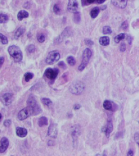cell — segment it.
I'll use <instances>...</instances> for the list:
<instances>
[{
  "label": "cell",
  "mask_w": 139,
  "mask_h": 156,
  "mask_svg": "<svg viewBox=\"0 0 139 156\" xmlns=\"http://www.w3.org/2000/svg\"><path fill=\"white\" fill-rule=\"evenodd\" d=\"M120 49L121 52H124L126 50V45L125 43H121L120 47Z\"/></svg>",
  "instance_id": "f35d334b"
},
{
  "label": "cell",
  "mask_w": 139,
  "mask_h": 156,
  "mask_svg": "<svg viewBox=\"0 0 139 156\" xmlns=\"http://www.w3.org/2000/svg\"><path fill=\"white\" fill-rule=\"evenodd\" d=\"M25 28L23 26H20L18 28L15 33L14 37L16 40H18L21 36L24 34L25 31Z\"/></svg>",
  "instance_id": "e0dca14e"
},
{
  "label": "cell",
  "mask_w": 139,
  "mask_h": 156,
  "mask_svg": "<svg viewBox=\"0 0 139 156\" xmlns=\"http://www.w3.org/2000/svg\"><path fill=\"white\" fill-rule=\"evenodd\" d=\"M9 20V17L7 15L4 13H0V24L5 23Z\"/></svg>",
  "instance_id": "f1b7e54d"
},
{
  "label": "cell",
  "mask_w": 139,
  "mask_h": 156,
  "mask_svg": "<svg viewBox=\"0 0 139 156\" xmlns=\"http://www.w3.org/2000/svg\"><path fill=\"white\" fill-rule=\"evenodd\" d=\"M84 42L85 44L88 46H91L94 45V42L91 39L88 38L84 39Z\"/></svg>",
  "instance_id": "836d02e7"
},
{
  "label": "cell",
  "mask_w": 139,
  "mask_h": 156,
  "mask_svg": "<svg viewBox=\"0 0 139 156\" xmlns=\"http://www.w3.org/2000/svg\"><path fill=\"white\" fill-rule=\"evenodd\" d=\"M71 29H70V27H67L63 31L59 37H58V38L57 39L58 41L59 42H61L63 41L64 38L68 37L69 36L71 35Z\"/></svg>",
  "instance_id": "5bb4252c"
},
{
  "label": "cell",
  "mask_w": 139,
  "mask_h": 156,
  "mask_svg": "<svg viewBox=\"0 0 139 156\" xmlns=\"http://www.w3.org/2000/svg\"><path fill=\"white\" fill-rule=\"evenodd\" d=\"M67 8L70 12L74 13L78 12V4L77 0H69Z\"/></svg>",
  "instance_id": "8fae6325"
},
{
  "label": "cell",
  "mask_w": 139,
  "mask_h": 156,
  "mask_svg": "<svg viewBox=\"0 0 139 156\" xmlns=\"http://www.w3.org/2000/svg\"><path fill=\"white\" fill-rule=\"evenodd\" d=\"M58 65L59 67L62 68L63 69H64V70L66 69V65L64 61H62L59 62L58 63Z\"/></svg>",
  "instance_id": "8d00e7d4"
},
{
  "label": "cell",
  "mask_w": 139,
  "mask_h": 156,
  "mask_svg": "<svg viewBox=\"0 0 139 156\" xmlns=\"http://www.w3.org/2000/svg\"><path fill=\"white\" fill-rule=\"evenodd\" d=\"M96 1L98 4H102L105 2L106 0H96Z\"/></svg>",
  "instance_id": "f6af8a7d"
},
{
  "label": "cell",
  "mask_w": 139,
  "mask_h": 156,
  "mask_svg": "<svg viewBox=\"0 0 139 156\" xmlns=\"http://www.w3.org/2000/svg\"><path fill=\"white\" fill-rule=\"evenodd\" d=\"M103 106L104 108L106 110H112L113 104L111 101L106 100L103 102Z\"/></svg>",
  "instance_id": "7402d4cb"
},
{
  "label": "cell",
  "mask_w": 139,
  "mask_h": 156,
  "mask_svg": "<svg viewBox=\"0 0 139 156\" xmlns=\"http://www.w3.org/2000/svg\"><path fill=\"white\" fill-rule=\"evenodd\" d=\"M53 11L56 14H58L61 11V9L57 4H54L53 7Z\"/></svg>",
  "instance_id": "d6a6232c"
},
{
  "label": "cell",
  "mask_w": 139,
  "mask_h": 156,
  "mask_svg": "<svg viewBox=\"0 0 139 156\" xmlns=\"http://www.w3.org/2000/svg\"><path fill=\"white\" fill-rule=\"evenodd\" d=\"M2 114L0 113V122L2 121Z\"/></svg>",
  "instance_id": "681fc988"
},
{
  "label": "cell",
  "mask_w": 139,
  "mask_h": 156,
  "mask_svg": "<svg viewBox=\"0 0 139 156\" xmlns=\"http://www.w3.org/2000/svg\"><path fill=\"white\" fill-rule=\"evenodd\" d=\"M102 33L104 34H111L112 33L111 27L109 26H105L103 28Z\"/></svg>",
  "instance_id": "83f0119b"
},
{
  "label": "cell",
  "mask_w": 139,
  "mask_h": 156,
  "mask_svg": "<svg viewBox=\"0 0 139 156\" xmlns=\"http://www.w3.org/2000/svg\"><path fill=\"white\" fill-rule=\"evenodd\" d=\"M110 38L108 36H102L99 39V43L102 46H107L110 44Z\"/></svg>",
  "instance_id": "d6986e66"
},
{
  "label": "cell",
  "mask_w": 139,
  "mask_h": 156,
  "mask_svg": "<svg viewBox=\"0 0 139 156\" xmlns=\"http://www.w3.org/2000/svg\"><path fill=\"white\" fill-rule=\"evenodd\" d=\"M38 124L40 127L47 126L48 124V120L47 117L45 116L41 117L38 119Z\"/></svg>",
  "instance_id": "ffe728a7"
},
{
  "label": "cell",
  "mask_w": 139,
  "mask_h": 156,
  "mask_svg": "<svg viewBox=\"0 0 139 156\" xmlns=\"http://www.w3.org/2000/svg\"><path fill=\"white\" fill-rule=\"evenodd\" d=\"M91 56L92 51L91 49L88 48L85 49L82 54V63L78 68V69L80 72H82L87 66Z\"/></svg>",
  "instance_id": "277c9868"
},
{
  "label": "cell",
  "mask_w": 139,
  "mask_h": 156,
  "mask_svg": "<svg viewBox=\"0 0 139 156\" xmlns=\"http://www.w3.org/2000/svg\"><path fill=\"white\" fill-rule=\"evenodd\" d=\"M27 50L29 53H33L36 50V47L33 44H31L27 47Z\"/></svg>",
  "instance_id": "1f68e13d"
},
{
  "label": "cell",
  "mask_w": 139,
  "mask_h": 156,
  "mask_svg": "<svg viewBox=\"0 0 139 156\" xmlns=\"http://www.w3.org/2000/svg\"><path fill=\"white\" fill-rule=\"evenodd\" d=\"M32 116V113L29 107H25L19 111L18 114V118L19 120L23 121Z\"/></svg>",
  "instance_id": "9c48e42d"
},
{
  "label": "cell",
  "mask_w": 139,
  "mask_h": 156,
  "mask_svg": "<svg viewBox=\"0 0 139 156\" xmlns=\"http://www.w3.org/2000/svg\"><path fill=\"white\" fill-rule=\"evenodd\" d=\"M34 77V74L32 73L27 72L24 74L25 81L26 82H29L30 80L32 79Z\"/></svg>",
  "instance_id": "484cf974"
},
{
  "label": "cell",
  "mask_w": 139,
  "mask_h": 156,
  "mask_svg": "<svg viewBox=\"0 0 139 156\" xmlns=\"http://www.w3.org/2000/svg\"><path fill=\"white\" fill-rule=\"evenodd\" d=\"M129 25L128 21L127 20H125L122 23L121 27H122V29H124V30H126L128 29Z\"/></svg>",
  "instance_id": "d590c367"
},
{
  "label": "cell",
  "mask_w": 139,
  "mask_h": 156,
  "mask_svg": "<svg viewBox=\"0 0 139 156\" xmlns=\"http://www.w3.org/2000/svg\"><path fill=\"white\" fill-rule=\"evenodd\" d=\"M37 40L40 43H43L45 40V36L43 34H40L37 36Z\"/></svg>",
  "instance_id": "4dcf8cb0"
},
{
  "label": "cell",
  "mask_w": 139,
  "mask_h": 156,
  "mask_svg": "<svg viewBox=\"0 0 139 156\" xmlns=\"http://www.w3.org/2000/svg\"><path fill=\"white\" fill-rule=\"evenodd\" d=\"M107 8V5H104L102 6V7H101V8H100V9H101L102 10H104L106 9Z\"/></svg>",
  "instance_id": "7dc6e473"
},
{
  "label": "cell",
  "mask_w": 139,
  "mask_h": 156,
  "mask_svg": "<svg viewBox=\"0 0 139 156\" xmlns=\"http://www.w3.org/2000/svg\"><path fill=\"white\" fill-rule=\"evenodd\" d=\"M81 19V14L80 12H77L74 13V15H73V20H74V22L75 23L78 24L80 22Z\"/></svg>",
  "instance_id": "4316f807"
},
{
  "label": "cell",
  "mask_w": 139,
  "mask_h": 156,
  "mask_svg": "<svg viewBox=\"0 0 139 156\" xmlns=\"http://www.w3.org/2000/svg\"><path fill=\"white\" fill-rule=\"evenodd\" d=\"M29 16V13L25 10H21L18 13L17 18L19 21H21L24 18H27Z\"/></svg>",
  "instance_id": "ac0fdd59"
},
{
  "label": "cell",
  "mask_w": 139,
  "mask_h": 156,
  "mask_svg": "<svg viewBox=\"0 0 139 156\" xmlns=\"http://www.w3.org/2000/svg\"><path fill=\"white\" fill-rule=\"evenodd\" d=\"M4 58L3 57L1 56L0 57V67H2V65L3 64L4 62Z\"/></svg>",
  "instance_id": "7bdbcfd3"
},
{
  "label": "cell",
  "mask_w": 139,
  "mask_h": 156,
  "mask_svg": "<svg viewBox=\"0 0 139 156\" xmlns=\"http://www.w3.org/2000/svg\"><path fill=\"white\" fill-rule=\"evenodd\" d=\"M13 100V94L11 93H5L1 96V101L4 106H8L11 104Z\"/></svg>",
  "instance_id": "30bf717a"
},
{
  "label": "cell",
  "mask_w": 139,
  "mask_h": 156,
  "mask_svg": "<svg viewBox=\"0 0 139 156\" xmlns=\"http://www.w3.org/2000/svg\"><path fill=\"white\" fill-rule=\"evenodd\" d=\"M81 107V105L80 104H74L73 106V109L75 110H78L80 109Z\"/></svg>",
  "instance_id": "ab89813d"
},
{
  "label": "cell",
  "mask_w": 139,
  "mask_h": 156,
  "mask_svg": "<svg viewBox=\"0 0 139 156\" xmlns=\"http://www.w3.org/2000/svg\"><path fill=\"white\" fill-rule=\"evenodd\" d=\"M8 53L16 63H20L23 59V55L20 48L15 45L9 46L8 48Z\"/></svg>",
  "instance_id": "7a4b0ae2"
},
{
  "label": "cell",
  "mask_w": 139,
  "mask_h": 156,
  "mask_svg": "<svg viewBox=\"0 0 139 156\" xmlns=\"http://www.w3.org/2000/svg\"><path fill=\"white\" fill-rule=\"evenodd\" d=\"M125 35L124 33H121L115 37L114 39L115 42L116 43H119L121 40L125 39Z\"/></svg>",
  "instance_id": "cb8c5ba5"
},
{
  "label": "cell",
  "mask_w": 139,
  "mask_h": 156,
  "mask_svg": "<svg viewBox=\"0 0 139 156\" xmlns=\"http://www.w3.org/2000/svg\"><path fill=\"white\" fill-rule=\"evenodd\" d=\"M11 124V121L10 119H6L3 122V125L6 128L10 127Z\"/></svg>",
  "instance_id": "e575fe53"
},
{
  "label": "cell",
  "mask_w": 139,
  "mask_h": 156,
  "mask_svg": "<svg viewBox=\"0 0 139 156\" xmlns=\"http://www.w3.org/2000/svg\"><path fill=\"white\" fill-rule=\"evenodd\" d=\"M40 100H41L42 103L44 105L48 106V107L52 105V104H53L52 101L48 98L43 97V98H41Z\"/></svg>",
  "instance_id": "603a6c76"
},
{
  "label": "cell",
  "mask_w": 139,
  "mask_h": 156,
  "mask_svg": "<svg viewBox=\"0 0 139 156\" xmlns=\"http://www.w3.org/2000/svg\"><path fill=\"white\" fill-rule=\"evenodd\" d=\"M67 62L69 65L71 66H73L75 65L76 61L75 58L73 56H69L67 58Z\"/></svg>",
  "instance_id": "d4e9b609"
},
{
  "label": "cell",
  "mask_w": 139,
  "mask_h": 156,
  "mask_svg": "<svg viewBox=\"0 0 139 156\" xmlns=\"http://www.w3.org/2000/svg\"><path fill=\"white\" fill-rule=\"evenodd\" d=\"M85 88V85L79 80L73 81L69 88L70 92L73 95H80L83 92Z\"/></svg>",
  "instance_id": "3957f363"
},
{
  "label": "cell",
  "mask_w": 139,
  "mask_h": 156,
  "mask_svg": "<svg viewBox=\"0 0 139 156\" xmlns=\"http://www.w3.org/2000/svg\"><path fill=\"white\" fill-rule=\"evenodd\" d=\"M0 40L1 42L3 45H6L8 43V40L7 38L4 35L2 34V33L0 34Z\"/></svg>",
  "instance_id": "f546056e"
},
{
  "label": "cell",
  "mask_w": 139,
  "mask_h": 156,
  "mask_svg": "<svg viewBox=\"0 0 139 156\" xmlns=\"http://www.w3.org/2000/svg\"><path fill=\"white\" fill-rule=\"evenodd\" d=\"M100 8L98 7H95L91 9L90 12V16L93 18H95L98 16L100 13Z\"/></svg>",
  "instance_id": "44dd1931"
},
{
  "label": "cell",
  "mask_w": 139,
  "mask_h": 156,
  "mask_svg": "<svg viewBox=\"0 0 139 156\" xmlns=\"http://www.w3.org/2000/svg\"><path fill=\"white\" fill-rule=\"evenodd\" d=\"M134 140L139 146V133L137 132L134 135Z\"/></svg>",
  "instance_id": "74e56055"
},
{
  "label": "cell",
  "mask_w": 139,
  "mask_h": 156,
  "mask_svg": "<svg viewBox=\"0 0 139 156\" xmlns=\"http://www.w3.org/2000/svg\"><path fill=\"white\" fill-rule=\"evenodd\" d=\"M112 4L115 7L124 9L127 7L128 0H111Z\"/></svg>",
  "instance_id": "7c38bea8"
},
{
  "label": "cell",
  "mask_w": 139,
  "mask_h": 156,
  "mask_svg": "<svg viewBox=\"0 0 139 156\" xmlns=\"http://www.w3.org/2000/svg\"><path fill=\"white\" fill-rule=\"evenodd\" d=\"M9 146V141L7 137H3L0 140V153H4L7 151Z\"/></svg>",
  "instance_id": "4fadbf2b"
},
{
  "label": "cell",
  "mask_w": 139,
  "mask_h": 156,
  "mask_svg": "<svg viewBox=\"0 0 139 156\" xmlns=\"http://www.w3.org/2000/svg\"><path fill=\"white\" fill-rule=\"evenodd\" d=\"M95 0H86L88 3L89 4L93 3L95 1Z\"/></svg>",
  "instance_id": "bcb514c9"
},
{
  "label": "cell",
  "mask_w": 139,
  "mask_h": 156,
  "mask_svg": "<svg viewBox=\"0 0 139 156\" xmlns=\"http://www.w3.org/2000/svg\"><path fill=\"white\" fill-rule=\"evenodd\" d=\"M58 134V129L57 124L52 122L49 125L48 129L47 135L49 137L52 138L56 139L57 138Z\"/></svg>",
  "instance_id": "ba28073f"
},
{
  "label": "cell",
  "mask_w": 139,
  "mask_h": 156,
  "mask_svg": "<svg viewBox=\"0 0 139 156\" xmlns=\"http://www.w3.org/2000/svg\"><path fill=\"white\" fill-rule=\"evenodd\" d=\"M27 106H28L31 110L32 116L37 115L43 112L40 105L37 102L35 96L32 94H30L28 97L27 99Z\"/></svg>",
  "instance_id": "6da1fadb"
},
{
  "label": "cell",
  "mask_w": 139,
  "mask_h": 156,
  "mask_svg": "<svg viewBox=\"0 0 139 156\" xmlns=\"http://www.w3.org/2000/svg\"><path fill=\"white\" fill-rule=\"evenodd\" d=\"M71 133L73 147H75L77 144L78 137L81 133L80 126L78 124H75L71 127Z\"/></svg>",
  "instance_id": "8992f818"
},
{
  "label": "cell",
  "mask_w": 139,
  "mask_h": 156,
  "mask_svg": "<svg viewBox=\"0 0 139 156\" xmlns=\"http://www.w3.org/2000/svg\"><path fill=\"white\" fill-rule=\"evenodd\" d=\"M67 115H68V117H69V118H71L73 117V115L72 113H69Z\"/></svg>",
  "instance_id": "c3c4849f"
},
{
  "label": "cell",
  "mask_w": 139,
  "mask_h": 156,
  "mask_svg": "<svg viewBox=\"0 0 139 156\" xmlns=\"http://www.w3.org/2000/svg\"><path fill=\"white\" fill-rule=\"evenodd\" d=\"M28 133L26 128L22 127H18L16 128V134L18 137L24 138L27 136Z\"/></svg>",
  "instance_id": "9a60e30c"
},
{
  "label": "cell",
  "mask_w": 139,
  "mask_h": 156,
  "mask_svg": "<svg viewBox=\"0 0 139 156\" xmlns=\"http://www.w3.org/2000/svg\"><path fill=\"white\" fill-rule=\"evenodd\" d=\"M54 144V142L52 140L49 141L48 143H47L48 146H53Z\"/></svg>",
  "instance_id": "ee69618b"
},
{
  "label": "cell",
  "mask_w": 139,
  "mask_h": 156,
  "mask_svg": "<svg viewBox=\"0 0 139 156\" xmlns=\"http://www.w3.org/2000/svg\"><path fill=\"white\" fill-rule=\"evenodd\" d=\"M134 151L132 150H129L128 153H127V156H134Z\"/></svg>",
  "instance_id": "60d3db41"
},
{
  "label": "cell",
  "mask_w": 139,
  "mask_h": 156,
  "mask_svg": "<svg viewBox=\"0 0 139 156\" xmlns=\"http://www.w3.org/2000/svg\"><path fill=\"white\" fill-rule=\"evenodd\" d=\"M127 39V41H128L129 44H130V45H131V44H132V38H131V36H128Z\"/></svg>",
  "instance_id": "b9f144b4"
},
{
  "label": "cell",
  "mask_w": 139,
  "mask_h": 156,
  "mask_svg": "<svg viewBox=\"0 0 139 156\" xmlns=\"http://www.w3.org/2000/svg\"><path fill=\"white\" fill-rule=\"evenodd\" d=\"M59 73V70L57 68H48L45 71L44 76L46 78L54 81L57 77Z\"/></svg>",
  "instance_id": "52a82bcc"
},
{
  "label": "cell",
  "mask_w": 139,
  "mask_h": 156,
  "mask_svg": "<svg viewBox=\"0 0 139 156\" xmlns=\"http://www.w3.org/2000/svg\"><path fill=\"white\" fill-rule=\"evenodd\" d=\"M113 130V125L111 120L108 121L107 126L105 129L106 136L107 138L110 137V134L112 133Z\"/></svg>",
  "instance_id": "2e32d148"
},
{
  "label": "cell",
  "mask_w": 139,
  "mask_h": 156,
  "mask_svg": "<svg viewBox=\"0 0 139 156\" xmlns=\"http://www.w3.org/2000/svg\"><path fill=\"white\" fill-rule=\"evenodd\" d=\"M61 58V54L58 51H52L49 53L45 59L46 63L49 65H53L57 62Z\"/></svg>",
  "instance_id": "5b68a950"
},
{
  "label": "cell",
  "mask_w": 139,
  "mask_h": 156,
  "mask_svg": "<svg viewBox=\"0 0 139 156\" xmlns=\"http://www.w3.org/2000/svg\"><path fill=\"white\" fill-rule=\"evenodd\" d=\"M138 123H139V122H138Z\"/></svg>",
  "instance_id": "f907efd6"
}]
</instances>
